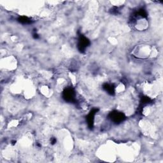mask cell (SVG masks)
Segmentation results:
<instances>
[{
	"instance_id": "4",
	"label": "cell",
	"mask_w": 163,
	"mask_h": 163,
	"mask_svg": "<svg viewBox=\"0 0 163 163\" xmlns=\"http://www.w3.org/2000/svg\"><path fill=\"white\" fill-rule=\"evenodd\" d=\"M19 21L22 24H29L31 23V21L27 17H21L19 18Z\"/></svg>"
},
{
	"instance_id": "2",
	"label": "cell",
	"mask_w": 163,
	"mask_h": 163,
	"mask_svg": "<svg viewBox=\"0 0 163 163\" xmlns=\"http://www.w3.org/2000/svg\"><path fill=\"white\" fill-rule=\"evenodd\" d=\"M111 119L114 122H120L123 121V120L125 119L124 115L122 113L120 112H112L111 113Z\"/></svg>"
},
{
	"instance_id": "3",
	"label": "cell",
	"mask_w": 163,
	"mask_h": 163,
	"mask_svg": "<svg viewBox=\"0 0 163 163\" xmlns=\"http://www.w3.org/2000/svg\"><path fill=\"white\" fill-rule=\"evenodd\" d=\"M74 90L71 89H68L64 93V98L67 101H73L74 99Z\"/></svg>"
},
{
	"instance_id": "1",
	"label": "cell",
	"mask_w": 163,
	"mask_h": 163,
	"mask_svg": "<svg viewBox=\"0 0 163 163\" xmlns=\"http://www.w3.org/2000/svg\"><path fill=\"white\" fill-rule=\"evenodd\" d=\"M89 44V41L87 39V38L82 37L81 36L79 38V41H78V49H79L80 52L84 51L86 48L88 47Z\"/></svg>"
}]
</instances>
